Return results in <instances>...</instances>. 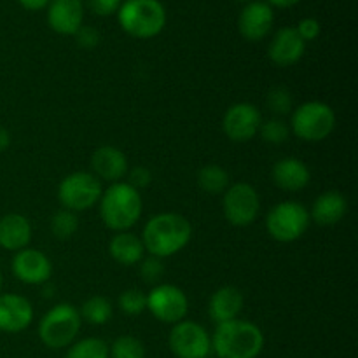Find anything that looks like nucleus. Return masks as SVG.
I'll list each match as a JSON object with an SVG mask.
<instances>
[{"label": "nucleus", "mask_w": 358, "mask_h": 358, "mask_svg": "<svg viewBox=\"0 0 358 358\" xmlns=\"http://www.w3.org/2000/svg\"><path fill=\"white\" fill-rule=\"evenodd\" d=\"M192 226L184 215L173 212L157 213L145 224L142 243L150 255L159 259L171 257L189 245Z\"/></svg>", "instance_id": "obj_1"}, {"label": "nucleus", "mask_w": 358, "mask_h": 358, "mask_svg": "<svg viewBox=\"0 0 358 358\" xmlns=\"http://www.w3.org/2000/svg\"><path fill=\"white\" fill-rule=\"evenodd\" d=\"M98 203H100L101 222L115 233L131 229L143 212L142 196L128 182H115L108 185L101 192Z\"/></svg>", "instance_id": "obj_2"}, {"label": "nucleus", "mask_w": 358, "mask_h": 358, "mask_svg": "<svg viewBox=\"0 0 358 358\" xmlns=\"http://www.w3.org/2000/svg\"><path fill=\"white\" fill-rule=\"evenodd\" d=\"M264 334L248 320H231L217 325L212 352L219 358H257L264 350Z\"/></svg>", "instance_id": "obj_3"}, {"label": "nucleus", "mask_w": 358, "mask_h": 358, "mask_svg": "<svg viewBox=\"0 0 358 358\" xmlns=\"http://www.w3.org/2000/svg\"><path fill=\"white\" fill-rule=\"evenodd\" d=\"M122 30L135 38L157 37L166 27V9L159 0H124L117 10Z\"/></svg>", "instance_id": "obj_4"}, {"label": "nucleus", "mask_w": 358, "mask_h": 358, "mask_svg": "<svg viewBox=\"0 0 358 358\" xmlns=\"http://www.w3.org/2000/svg\"><path fill=\"white\" fill-rule=\"evenodd\" d=\"M83 325L79 310L69 303L56 304L42 317L38 324V338L48 348L62 350L76 341Z\"/></svg>", "instance_id": "obj_5"}, {"label": "nucleus", "mask_w": 358, "mask_h": 358, "mask_svg": "<svg viewBox=\"0 0 358 358\" xmlns=\"http://www.w3.org/2000/svg\"><path fill=\"white\" fill-rule=\"evenodd\" d=\"M290 128L304 142H322L336 128V114L324 101H306L292 112Z\"/></svg>", "instance_id": "obj_6"}, {"label": "nucleus", "mask_w": 358, "mask_h": 358, "mask_svg": "<svg viewBox=\"0 0 358 358\" xmlns=\"http://www.w3.org/2000/svg\"><path fill=\"white\" fill-rule=\"evenodd\" d=\"M310 212L297 201H282L269 210L266 217V229L273 240L280 243H292L299 240L310 227Z\"/></svg>", "instance_id": "obj_7"}, {"label": "nucleus", "mask_w": 358, "mask_h": 358, "mask_svg": "<svg viewBox=\"0 0 358 358\" xmlns=\"http://www.w3.org/2000/svg\"><path fill=\"white\" fill-rule=\"evenodd\" d=\"M101 180L90 171H76L63 178L58 185V199L63 208L72 212H86L101 198Z\"/></svg>", "instance_id": "obj_8"}, {"label": "nucleus", "mask_w": 358, "mask_h": 358, "mask_svg": "<svg viewBox=\"0 0 358 358\" xmlns=\"http://www.w3.org/2000/svg\"><path fill=\"white\" fill-rule=\"evenodd\" d=\"M224 215L231 226L247 227L255 222L261 212V198L254 185L236 182L224 192Z\"/></svg>", "instance_id": "obj_9"}, {"label": "nucleus", "mask_w": 358, "mask_h": 358, "mask_svg": "<svg viewBox=\"0 0 358 358\" xmlns=\"http://www.w3.org/2000/svg\"><path fill=\"white\" fill-rule=\"evenodd\" d=\"M168 345L177 358H208L212 353V338L203 325L192 320L175 324Z\"/></svg>", "instance_id": "obj_10"}, {"label": "nucleus", "mask_w": 358, "mask_h": 358, "mask_svg": "<svg viewBox=\"0 0 358 358\" xmlns=\"http://www.w3.org/2000/svg\"><path fill=\"white\" fill-rule=\"evenodd\" d=\"M147 310L156 320L175 325L187 317L189 299L180 287L163 283L147 294Z\"/></svg>", "instance_id": "obj_11"}, {"label": "nucleus", "mask_w": 358, "mask_h": 358, "mask_svg": "<svg viewBox=\"0 0 358 358\" xmlns=\"http://www.w3.org/2000/svg\"><path fill=\"white\" fill-rule=\"evenodd\" d=\"M262 124V115L259 108L252 103L231 105L224 115L222 128L231 142H250L255 138Z\"/></svg>", "instance_id": "obj_12"}, {"label": "nucleus", "mask_w": 358, "mask_h": 358, "mask_svg": "<svg viewBox=\"0 0 358 358\" xmlns=\"http://www.w3.org/2000/svg\"><path fill=\"white\" fill-rule=\"evenodd\" d=\"M13 273L27 285H42L51 278L52 264L44 252L27 247L14 255Z\"/></svg>", "instance_id": "obj_13"}, {"label": "nucleus", "mask_w": 358, "mask_h": 358, "mask_svg": "<svg viewBox=\"0 0 358 358\" xmlns=\"http://www.w3.org/2000/svg\"><path fill=\"white\" fill-rule=\"evenodd\" d=\"M273 23H275L273 7L266 2H259V0L248 2L241 9L240 17H238V28H240L241 37L250 42H257L268 37Z\"/></svg>", "instance_id": "obj_14"}, {"label": "nucleus", "mask_w": 358, "mask_h": 358, "mask_svg": "<svg viewBox=\"0 0 358 358\" xmlns=\"http://www.w3.org/2000/svg\"><path fill=\"white\" fill-rule=\"evenodd\" d=\"M34 322V308L20 294H0V331L17 334Z\"/></svg>", "instance_id": "obj_15"}, {"label": "nucleus", "mask_w": 358, "mask_h": 358, "mask_svg": "<svg viewBox=\"0 0 358 358\" xmlns=\"http://www.w3.org/2000/svg\"><path fill=\"white\" fill-rule=\"evenodd\" d=\"M306 51V42L297 34L296 27L280 28L269 42L268 56L275 65L290 66L296 65Z\"/></svg>", "instance_id": "obj_16"}, {"label": "nucleus", "mask_w": 358, "mask_h": 358, "mask_svg": "<svg viewBox=\"0 0 358 358\" xmlns=\"http://www.w3.org/2000/svg\"><path fill=\"white\" fill-rule=\"evenodd\" d=\"M84 0H51L48 3V23L59 35H76L83 27Z\"/></svg>", "instance_id": "obj_17"}, {"label": "nucleus", "mask_w": 358, "mask_h": 358, "mask_svg": "<svg viewBox=\"0 0 358 358\" xmlns=\"http://www.w3.org/2000/svg\"><path fill=\"white\" fill-rule=\"evenodd\" d=\"M91 168L98 180H107L110 184L121 182L128 175V159L124 152L114 145H101L91 156Z\"/></svg>", "instance_id": "obj_18"}, {"label": "nucleus", "mask_w": 358, "mask_h": 358, "mask_svg": "<svg viewBox=\"0 0 358 358\" xmlns=\"http://www.w3.org/2000/svg\"><path fill=\"white\" fill-rule=\"evenodd\" d=\"M245 304V297L241 294L240 289L233 285L220 287L219 290L213 292V296L210 297L208 303V313L210 318L219 324H226V322L236 320L238 315L241 313Z\"/></svg>", "instance_id": "obj_19"}, {"label": "nucleus", "mask_w": 358, "mask_h": 358, "mask_svg": "<svg viewBox=\"0 0 358 358\" xmlns=\"http://www.w3.org/2000/svg\"><path fill=\"white\" fill-rule=\"evenodd\" d=\"M271 178L283 191L296 192L303 191L310 184L311 171L304 161L296 159V157H285L273 166Z\"/></svg>", "instance_id": "obj_20"}, {"label": "nucleus", "mask_w": 358, "mask_h": 358, "mask_svg": "<svg viewBox=\"0 0 358 358\" xmlns=\"http://www.w3.org/2000/svg\"><path fill=\"white\" fill-rule=\"evenodd\" d=\"M348 212V201L339 191H325L315 199L313 208L310 212V219L318 226L331 227L343 220Z\"/></svg>", "instance_id": "obj_21"}, {"label": "nucleus", "mask_w": 358, "mask_h": 358, "mask_svg": "<svg viewBox=\"0 0 358 358\" xmlns=\"http://www.w3.org/2000/svg\"><path fill=\"white\" fill-rule=\"evenodd\" d=\"M31 240L30 220L21 213H7L0 219V247L3 250L20 252Z\"/></svg>", "instance_id": "obj_22"}, {"label": "nucleus", "mask_w": 358, "mask_h": 358, "mask_svg": "<svg viewBox=\"0 0 358 358\" xmlns=\"http://www.w3.org/2000/svg\"><path fill=\"white\" fill-rule=\"evenodd\" d=\"M108 252H110V257L119 264L135 266L140 264V261L143 259L145 247L142 243V238L129 231H122L112 238L108 243Z\"/></svg>", "instance_id": "obj_23"}, {"label": "nucleus", "mask_w": 358, "mask_h": 358, "mask_svg": "<svg viewBox=\"0 0 358 358\" xmlns=\"http://www.w3.org/2000/svg\"><path fill=\"white\" fill-rule=\"evenodd\" d=\"M198 185L206 194H224L229 187V173L219 164H206L198 171Z\"/></svg>", "instance_id": "obj_24"}, {"label": "nucleus", "mask_w": 358, "mask_h": 358, "mask_svg": "<svg viewBox=\"0 0 358 358\" xmlns=\"http://www.w3.org/2000/svg\"><path fill=\"white\" fill-rule=\"evenodd\" d=\"M80 318L91 325H105L110 322L112 315H114V308H112L110 301L107 297L93 296L80 306L79 311Z\"/></svg>", "instance_id": "obj_25"}, {"label": "nucleus", "mask_w": 358, "mask_h": 358, "mask_svg": "<svg viewBox=\"0 0 358 358\" xmlns=\"http://www.w3.org/2000/svg\"><path fill=\"white\" fill-rule=\"evenodd\" d=\"M65 358H110L108 345L100 338H86L72 343Z\"/></svg>", "instance_id": "obj_26"}, {"label": "nucleus", "mask_w": 358, "mask_h": 358, "mask_svg": "<svg viewBox=\"0 0 358 358\" xmlns=\"http://www.w3.org/2000/svg\"><path fill=\"white\" fill-rule=\"evenodd\" d=\"M110 358H145L147 352L143 343L135 336H121L108 346Z\"/></svg>", "instance_id": "obj_27"}, {"label": "nucleus", "mask_w": 358, "mask_h": 358, "mask_svg": "<svg viewBox=\"0 0 358 358\" xmlns=\"http://www.w3.org/2000/svg\"><path fill=\"white\" fill-rule=\"evenodd\" d=\"M79 229V219L72 210L62 208L52 215L51 231L58 240H70Z\"/></svg>", "instance_id": "obj_28"}, {"label": "nucleus", "mask_w": 358, "mask_h": 358, "mask_svg": "<svg viewBox=\"0 0 358 358\" xmlns=\"http://www.w3.org/2000/svg\"><path fill=\"white\" fill-rule=\"evenodd\" d=\"M119 308L129 317H138L147 310V294L140 289H128L119 296Z\"/></svg>", "instance_id": "obj_29"}, {"label": "nucleus", "mask_w": 358, "mask_h": 358, "mask_svg": "<svg viewBox=\"0 0 358 358\" xmlns=\"http://www.w3.org/2000/svg\"><path fill=\"white\" fill-rule=\"evenodd\" d=\"M259 133H261L264 142L273 143V145H280V143L287 142V138L290 135V128L282 119H269V121L262 122Z\"/></svg>", "instance_id": "obj_30"}, {"label": "nucleus", "mask_w": 358, "mask_h": 358, "mask_svg": "<svg viewBox=\"0 0 358 358\" xmlns=\"http://www.w3.org/2000/svg\"><path fill=\"white\" fill-rule=\"evenodd\" d=\"M268 108L276 115H287L292 112V94L287 87L276 86L268 93Z\"/></svg>", "instance_id": "obj_31"}, {"label": "nucleus", "mask_w": 358, "mask_h": 358, "mask_svg": "<svg viewBox=\"0 0 358 358\" xmlns=\"http://www.w3.org/2000/svg\"><path fill=\"white\" fill-rule=\"evenodd\" d=\"M140 275H142L145 283H156L157 280L164 275L163 259L154 257V255L142 259V261H140Z\"/></svg>", "instance_id": "obj_32"}, {"label": "nucleus", "mask_w": 358, "mask_h": 358, "mask_svg": "<svg viewBox=\"0 0 358 358\" xmlns=\"http://www.w3.org/2000/svg\"><path fill=\"white\" fill-rule=\"evenodd\" d=\"M296 30L304 42H310V41H315V38L320 35L322 27H320V23L315 20V17H304V20L299 21V24L296 27Z\"/></svg>", "instance_id": "obj_33"}, {"label": "nucleus", "mask_w": 358, "mask_h": 358, "mask_svg": "<svg viewBox=\"0 0 358 358\" xmlns=\"http://www.w3.org/2000/svg\"><path fill=\"white\" fill-rule=\"evenodd\" d=\"M77 44L84 49H93L100 44V31L93 27H80L76 34Z\"/></svg>", "instance_id": "obj_34"}, {"label": "nucleus", "mask_w": 358, "mask_h": 358, "mask_svg": "<svg viewBox=\"0 0 358 358\" xmlns=\"http://www.w3.org/2000/svg\"><path fill=\"white\" fill-rule=\"evenodd\" d=\"M86 3L96 16H110L121 7V0H86Z\"/></svg>", "instance_id": "obj_35"}, {"label": "nucleus", "mask_w": 358, "mask_h": 358, "mask_svg": "<svg viewBox=\"0 0 358 358\" xmlns=\"http://www.w3.org/2000/svg\"><path fill=\"white\" fill-rule=\"evenodd\" d=\"M128 175H129L128 184L133 185L136 191L143 187H149L150 182H152V173H150L145 166H135L133 170H128Z\"/></svg>", "instance_id": "obj_36"}, {"label": "nucleus", "mask_w": 358, "mask_h": 358, "mask_svg": "<svg viewBox=\"0 0 358 358\" xmlns=\"http://www.w3.org/2000/svg\"><path fill=\"white\" fill-rule=\"evenodd\" d=\"M17 2L28 10H41L44 9V7H48V3L51 2V0H17Z\"/></svg>", "instance_id": "obj_37"}, {"label": "nucleus", "mask_w": 358, "mask_h": 358, "mask_svg": "<svg viewBox=\"0 0 358 358\" xmlns=\"http://www.w3.org/2000/svg\"><path fill=\"white\" fill-rule=\"evenodd\" d=\"M10 145V133L3 126H0V154Z\"/></svg>", "instance_id": "obj_38"}, {"label": "nucleus", "mask_w": 358, "mask_h": 358, "mask_svg": "<svg viewBox=\"0 0 358 358\" xmlns=\"http://www.w3.org/2000/svg\"><path fill=\"white\" fill-rule=\"evenodd\" d=\"M299 2L301 0H266V3H269L271 7H278V9H287V7H292Z\"/></svg>", "instance_id": "obj_39"}, {"label": "nucleus", "mask_w": 358, "mask_h": 358, "mask_svg": "<svg viewBox=\"0 0 358 358\" xmlns=\"http://www.w3.org/2000/svg\"><path fill=\"white\" fill-rule=\"evenodd\" d=\"M2 283H3V280H2V271H0V290H2Z\"/></svg>", "instance_id": "obj_40"}, {"label": "nucleus", "mask_w": 358, "mask_h": 358, "mask_svg": "<svg viewBox=\"0 0 358 358\" xmlns=\"http://www.w3.org/2000/svg\"><path fill=\"white\" fill-rule=\"evenodd\" d=\"M238 2H247L248 3V2H254V0H238Z\"/></svg>", "instance_id": "obj_41"}]
</instances>
